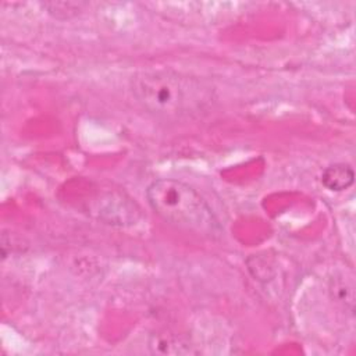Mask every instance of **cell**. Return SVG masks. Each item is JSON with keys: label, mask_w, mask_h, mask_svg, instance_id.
<instances>
[{"label": "cell", "mask_w": 356, "mask_h": 356, "mask_svg": "<svg viewBox=\"0 0 356 356\" xmlns=\"http://www.w3.org/2000/svg\"><path fill=\"white\" fill-rule=\"evenodd\" d=\"M42 6L53 17L58 19H65L82 11V7L85 6V3H43Z\"/></svg>", "instance_id": "obj_4"}, {"label": "cell", "mask_w": 356, "mask_h": 356, "mask_svg": "<svg viewBox=\"0 0 356 356\" xmlns=\"http://www.w3.org/2000/svg\"><path fill=\"white\" fill-rule=\"evenodd\" d=\"M355 181V172L350 168V165L343 163H337L332 165H328L321 175L323 185L335 192H341L348 189Z\"/></svg>", "instance_id": "obj_3"}, {"label": "cell", "mask_w": 356, "mask_h": 356, "mask_svg": "<svg viewBox=\"0 0 356 356\" xmlns=\"http://www.w3.org/2000/svg\"><path fill=\"white\" fill-rule=\"evenodd\" d=\"M146 199L153 211L167 222L207 236L221 232L209 203L182 181L156 179L147 186Z\"/></svg>", "instance_id": "obj_2"}, {"label": "cell", "mask_w": 356, "mask_h": 356, "mask_svg": "<svg viewBox=\"0 0 356 356\" xmlns=\"http://www.w3.org/2000/svg\"><path fill=\"white\" fill-rule=\"evenodd\" d=\"M131 88L147 113L170 121L196 117L214 100V92L204 81L171 70L139 71L132 76Z\"/></svg>", "instance_id": "obj_1"}]
</instances>
